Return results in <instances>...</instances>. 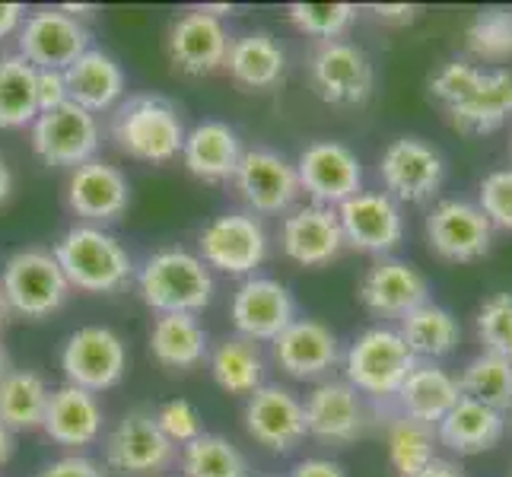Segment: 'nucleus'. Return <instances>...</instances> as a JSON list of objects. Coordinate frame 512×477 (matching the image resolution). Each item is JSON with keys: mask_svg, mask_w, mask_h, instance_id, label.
Here are the masks:
<instances>
[{"mask_svg": "<svg viewBox=\"0 0 512 477\" xmlns=\"http://www.w3.org/2000/svg\"><path fill=\"white\" fill-rule=\"evenodd\" d=\"M23 20H26V7L23 4H0V42L20 32Z\"/></svg>", "mask_w": 512, "mask_h": 477, "instance_id": "obj_49", "label": "nucleus"}, {"mask_svg": "<svg viewBox=\"0 0 512 477\" xmlns=\"http://www.w3.org/2000/svg\"><path fill=\"white\" fill-rule=\"evenodd\" d=\"M417 477H465V474H462V468H458V465H452V462H443V458H436V462L423 468Z\"/></svg>", "mask_w": 512, "mask_h": 477, "instance_id": "obj_50", "label": "nucleus"}, {"mask_svg": "<svg viewBox=\"0 0 512 477\" xmlns=\"http://www.w3.org/2000/svg\"><path fill=\"white\" fill-rule=\"evenodd\" d=\"M35 477H105V471L99 468V462L86 455H64L48 462Z\"/></svg>", "mask_w": 512, "mask_h": 477, "instance_id": "obj_45", "label": "nucleus"}, {"mask_svg": "<svg viewBox=\"0 0 512 477\" xmlns=\"http://www.w3.org/2000/svg\"><path fill=\"white\" fill-rule=\"evenodd\" d=\"M128 344L109 325H83L61 347V369L67 385L86 392H109L128 373Z\"/></svg>", "mask_w": 512, "mask_h": 477, "instance_id": "obj_8", "label": "nucleus"}, {"mask_svg": "<svg viewBox=\"0 0 512 477\" xmlns=\"http://www.w3.org/2000/svg\"><path fill=\"white\" fill-rule=\"evenodd\" d=\"M299 188H303L312 204L341 207L353 194L363 191V166L360 156L338 140H315L296 159Z\"/></svg>", "mask_w": 512, "mask_h": 477, "instance_id": "obj_15", "label": "nucleus"}, {"mask_svg": "<svg viewBox=\"0 0 512 477\" xmlns=\"http://www.w3.org/2000/svg\"><path fill=\"white\" fill-rule=\"evenodd\" d=\"M252 477V474H249ZM255 477H274V474H255Z\"/></svg>", "mask_w": 512, "mask_h": 477, "instance_id": "obj_56", "label": "nucleus"}, {"mask_svg": "<svg viewBox=\"0 0 512 477\" xmlns=\"http://www.w3.org/2000/svg\"><path fill=\"white\" fill-rule=\"evenodd\" d=\"M10 194H13V172L7 166V159L0 156V204H7Z\"/></svg>", "mask_w": 512, "mask_h": 477, "instance_id": "obj_51", "label": "nucleus"}, {"mask_svg": "<svg viewBox=\"0 0 512 477\" xmlns=\"http://www.w3.org/2000/svg\"><path fill=\"white\" fill-rule=\"evenodd\" d=\"M137 296L156 315H198L214 303V271L198 258V252L169 249L153 252L134 271Z\"/></svg>", "mask_w": 512, "mask_h": 477, "instance_id": "obj_2", "label": "nucleus"}, {"mask_svg": "<svg viewBox=\"0 0 512 477\" xmlns=\"http://www.w3.org/2000/svg\"><path fill=\"white\" fill-rule=\"evenodd\" d=\"M401 341L408 344L414 353V360L420 363H433L439 357H449V353L462 341V328H458V318L436 306V303H423L414 312H408L398 322Z\"/></svg>", "mask_w": 512, "mask_h": 477, "instance_id": "obj_33", "label": "nucleus"}, {"mask_svg": "<svg viewBox=\"0 0 512 477\" xmlns=\"http://www.w3.org/2000/svg\"><path fill=\"white\" fill-rule=\"evenodd\" d=\"M35 70L16 51H0V131L32 128L39 118V93H35Z\"/></svg>", "mask_w": 512, "mask_h": 477, "instance_id": "obj_36", "label": "nucleus"}, {"mask_svg": "<svg viewBox=\"0 0 512 477\" xmlns=\"http://www.w3.org/2000/svg\"><path fill=\"white\" fill-rule=\"evenodd\" d=\"M468 48L481 61H506L512 58V10L490 7L481 10L468 26Z\"/></svg>", "mask_w": 512, "mask_h": 477, "instance_id": "obj_40", "label": "nucleus"}, {"mask_svg": "<svg viewBox=\"0 0 512 477\" xmlns=\"http://www.w3.org/2000/svg\"><path fill=\"white\" fill-rule=\"evenodd\" d=\"M229 318L239 338L252 344H271L290 322H296V299L274 277H245L229 299Z\"/></svg>", "mask_w": 512, "mask_h": 477, "instance_id": "obj_16", "label": "nucleus"}, {"mask_svg": "<svg viewBox=\"0 0 512 477\" xmlns=\"http://www.w3.org/2000/svg\"><path fill=\"white\" fill-rule=\"evenodd\" d=\"M379 179L385 194L398 204L433 201L446 182V159L420 137H398L379 159Z\"/></svg>", "mask_w": 512, "mask_h": 477, "instance_id": "obj_12", "label": "nucleus"}, {"mask_svg": "<svg viewBox=\"0 0 512 477\" xmlns=\"http://www.w3.org/2000/svg\"><path fill=\"white\" fill-rule=\"evenodd\" d=\"M427 242L443 261L471 264L490 252L493 226L481 214L478 204L462 198H446L427 214Z\"/></svg>", "mask_w": 512, "mask_h": 477, "instance_id": "obj_19", "label": "nucleus"}, {"mask_svg": "<svg viewBox=\"0 0 512 477\" xmlns=\"http://www.w3.org/2000/svg\"><path fill=\"white\" fill-rule=\"evenodd\" d=\"M462 395L471 401H481L487 408L509 414L512 411V360H503L497 353H478L468 366L462 379H458Z\"/></svg>", "mask_w": 512, "mask_h": 477, "instance_id": "obj_38", "label": "nucleus"}, {"mask_svg": "<svg viewBox=\"0 0 512 477\" xmlns=\"http://www.w3.org/2000/svg\"><path fill=\"white\" fill-rule=\"evenodd\" d=\"M344 233V245L363 255L385 258L395 252L404 239L401 204L388 198L385 191H360L341 207H334Z\"/></svg>", "mask_w": 512, "mask_h": 477, "instance_id": "obj_18", "label": "nucleus"}, {"mask_svg": "<svg viewBox=\"0 0 512 477\" xmlns=\"http://www.w3.org/2000/svg\"><path fill=\"white\" fill-rule=\"evenodd\" d=\"M268 249V229L249 210L220 214L198 233V258L210 271L229 277H252L268 258Z\"/></svg>", "mask_w": 512, "mask_h": 477, "instance_id": "obj_7", "label": "nucleus"}, {"mask_svg": "<svg viewBox=\"0 0 512 477\" xmlns=\"http://www.w3.org/2000/svg\"><path fill=\"white\" fill-rule=\"evenodd\" d=\"M360 303L379 318H401L430 303V284L414 264L379 258L360 280Z\"/></svg>", "mask_w": 512, "mask_h": 477, "instance_id": "obj_25", "label": "nucleus"}, {"mask_svg": "<svg viewBox=\"0 0 512 477\" xmlns=\"http://www.w3.org/2000/svg\"><path fill=\"white\" fill-rule=\"evenodd\" d=\"M229 42L233 39H229L223 20L194 7L169 26L166 51L175 70L188 77H207L214 70H223Z\"/></svg>", "mask_w": 512, "mask_h": 477, "instance_id": "obj_21", "label": "nucleus"}, {"mask_svg": "<svg viewBox=\"0 0 512 477\" xmlns=\"http://www.w3.org/2000/svg\"><path fill=\"white\" fill-rule=\"evenodd\" d=\"M64 201L80 223L105 226L115 223L131 207V182L118 166L96 156L90 163L70 169L64 185Z\"/></svg>", "mask_w": 512, "mask_h": 477, "instance_id": "obj_17", "label": "nucleus"}, {"mask_svg": "<svg viewBox=\"0 0 512 477\" xmlns=\"http://www.w3.org/2000/svg\"><path fill=\"white\" fill-rule=\"evenodd\" d=\"M61 10H64V13H70V16H77V20H80V16L96 13V7H93V4H61Z\"/></svg>", "mask_w": 512, "mask_h": 477, "instance_id": "obj_53", "label": "nucleus"}, {"mask_svg": "<svg viewBox=\"0 0 512 477\" xmlns=\"http://www.w3.org/2000/svg\"><path fill=\"white\" fill-rule=\"evenodd\" d=\"M481 214L490 220L493 229L512 233V169H497L481 182V198H478Z\"/></svg>", "mask_w": 512, "mask_h": 477, "instance_id": "obj_43", "label": "nucleus"}, {"mask_svg": "<svg viewBox=\"0 0 512 477\" xmlns=\"http://www.w3.org/2000/svg\"><path fill=\"white\" fill-rule=\"evenodd\" d=\"M156 417V423H160V430L166 433V439L169 443L179 449V446H188V443H194L201 433H204V423H201V414H198V408H194L191 401H185V398H172V401H166L160 411L153 414Z\"/></svg>", "mask_w": 512, "mask_h": 477, "instance_id": "obj_44", "label": "nucleus"}, {"mask_svg": "<svg viewBox=\"0 0 512 477\" xmlns=\"http://www.w3.org/2000/svg\"><path fill=\"white\" fill-rule=\"evenodd\" d=\"M506 433V414L487 408L481 401L458 398L455 408L439 420L436 439L439 446H446L458 455H478L493 449Z\"/></svg>", "mask_w": 512, "mask_h": 477, "instance_id": "obj_32", "label": "nucleus"}, {"mask_svg": "<svg viewBox=\"0 0 512 477\" xmlns=\"http://www.w3.org/2000/svg\"><path fill=\"white\" fill-rule=\"evenodd\" d=\"M373 13L379 16V23L408 26V23H414L417 7H408V4H379V7H373Z\"/></svg>", "mask_w": 512, "mask_h": 477, "instance_id": "obj_48", "label": "nucleus"}, {"mask_svg": "<svg viewBox=\"0 0 512 477\" xmlns=\"http://www.w3.org/2000/svg\"><path fill=\"white\" fill-rule=\"evenodd\" d=\"M290 23L319 42H338L341 35L357 20V7L353 4H290L287 10Z\"/></svg>", "mask_w": 512, "mask_h": 477, "instance_id": "obj_41", "label": "nucleus"}, {"mask_svg": "<svg viewBox=\"0 0 512 477\" xmlns=\"http://www.w3.org/2000/svg\"><path fill=\"white\" fill-rule=\"evenodd\" d=\"M309 80L319 99L331 105H363L373 96L376 74L369 55L353 42H319L309 58Z\"/></svg>", "mask_w": 512, "mask_h": 477, "instance_id": "obj_14", "label": "nucleus"}, {"mask_svg": "<svg viewBox=\"0 0 512 477\" xmlns=\"http://www.w3.org/2000/svg\"><path fill=\"white\" fill-rule=\"evenodd\" d=\"M185 121L179 109L153 93L128 96L112 115V140L115 147L137 159V163L166 166L182 156L185 147Z\"/></svg>", "mask_w": 512, "mask_h": 477, "instance_id": "obj_4", "label": "nucleus"}, {"mask_svg": "<svg viewBox=\"0 0 512 477\" xmlns=\"http://www.w3.org/2000/svg\"><path fill=\"white\" fill-rule=\"evenodd\" d=\"M90 48V29L61 7L29 13L16 32V55L26 58L35 70H67Z\"/></svg>", "mask_w": 512, "mask_h": 477, "instance_id": "obj_13", "label": "nucleus"}, {"mask_svg": "<svg viewBox=\"0 0 512 477\" xmlns=\"http://www.w3.org/2000/svg\"><path fill=\"white\" fill-rule=\"evenodd\" d=\"M32 153L51 169H77L99 153L102 131L96 115L74 102H64L51 112H39L29 128Z\"/></svg>", "mask_w": 512, "mask_h": 477, "instance_id": "obj_9", "label": "nucleus"}, {"mask_svg": "<svg viewBox=\"0 0 512 477\" xmlns=\"http://www.w3.org/2000/svg\"><path fill=\"white\" fill-rule=\"evenodd\" d=\"M242 423L245 433L268 452H293L306 439L303 398H296L284 385L264 382L255 395L245 398Z\"/></svg>", "mask_w": 512, "mask_h": 477, "instance_id": "obj_20", "label": "nucleus"}, {"mask_svg": "<svg viewBox=\"0 0 512 477\" xmlns=\"http://www.w3.org/2000/svg\"><path fill=\"white\" fill-rule=\"evenodd\" d=\"M10 373V357H7V347L0 344V379H4Z\"/></svg>", "mask_w": 512, "mask_h": 477, "instance_id": "obj_54", "label": "nucleus"}, {"mask_svg": "<svg viewBox=\"0 0 512 477\" xmlns=\"http://www.w3.org/2000/svg\"><path fill=\"white\" fill-rule=\"evenodd\" d=\"M7 318H10V309H7V303H4V296H0V331H4Z\"/></svg>", "mask_w": 512, "mask_h": 477, "instance_id": "obj_55", "label": "nucleus"}, {"mask_svg": "<svg viewBox=\"0 0 512 477\" xmlns=\"http://www.w3.org/2000/svg\"><path fill=\"white\" fill-rule=\"evenodd\" d=\"M102 449L105 468L115 471L118 477H156L179 458V449L166 439L153 411L144 408L121 417L112 433L105 436Z\"/></svg>", "mask_w": 512, "mask_h": 477, "instance_id": "obj_10", "label": "nucleus"}, {"mask_svg": "<svg viewBox=\"0 0 512 477\" xmlns=\"http://www.w3.org/2000/svg\"><path fill=\"white\" fill-rule=\"evenodd\" d=\"M179 477H249V458L220 433H201L194 443L182 446Z\"/></svg>", "mask_w": 512, "mask_h": 477, "instance_id": "obj_37", "label": "nucleus"}, {"mask_svg": "<svg viewBox=\"0 0 512 477\" xmlns=\"http://www.w3.org/2000/svg\"><path fill=\"white\" fill-rule=\"evenodd\" d=\"M147 347L150 357L169 373H188L207 360L210 338L198 315H156L147 334Z\"/></svg>", "mask_w": 512, "mask_h": 477, "instance_id": "obj_30", "label": "nucleus"}, {"mask_svg": "<svg viewBox=\"0 0 512 477\" xmlns=\"http://www.w3.org/2000/svg\"><path fill=\"white\" fill-rule=\"evenodd\" d=\"M430 96L446 105L449 121L465 134H490L512 118V74L449 61L430 77Z\"/></svg>", "mask_w": 512, "mask_h": 477, "instance_id": "obj_1", "label": "nucleus"}, {"mask_svg": "<svg viewBox=\"0 0 512 477\" xmlns=\"http://www.w3.org/2000/svg\"><path fill=\"white\" fill-rule=\"evenodd\" d=\"M55 258L67 284L80 293L112 296L134 280V258L105 226L74 223L55 242Z\"/></svg>", "mask_w": 512, "mask_h": 477, "instance_id": "obj_3", "label": "nucleus"}, {"mask_svg": "<svg viewBox=\"0 0 512 477\" xmlns=\"http://www.w3.org/2000/svg\"><path fill=\"white\" fill-rule=\"evenodd\" d=\"M233 185L242 204L249 207V214H255L258 220L290 214L299 201V194H303L296 166L284 153L268 150V147L242 150Z\"/></svg>", "mask_w": 512, "mask_h": 477, "instance_id": "obj_11", "label": "nucleus"}, {"mask_svg": "<svg viewBox=\"0 0 512 477\" xmlns=\"http://www.w3.org/2000/svg\"><path fill=\"white\" fill-rule=\"evenodd\" d=\"M207 366L214 382L223 388L226 395L249 398L264 385V357L261 347L239 338H223L214 350L207 353Z\"/></svg>", "mask_w": 512, "mask_h": 477, "instance_id": "obj_35", "label": "nucleus"}, {"mask_svg": "<svg viewBox=\"0 0 512 477\" xmlns=\"http://www.w3.org/2000/svg\"><path fill=\"white\" fill-rule=\"evenodd\" d=\"M13 449H16V443H13V433L0 423V468H4L10 458H13Z\"/></svg>", "mask_w": 512, "mask_h": 477, "instance_id": "obj_52", "label": "nucleus"}, {"mask_svg": "<svg viewBox=\"0 0 512 477\" xmlns=\"http://www.w3.org/2000/svg\"><path fill=\"white\" fill-rule=\"evenodd\" d=\"M242 159V140L239 131L226 121H201L185 134L182 147V166L188 175L207 185L233 182L236 166Z\"/></svg>", "mask_w": 512, "mask_h": 477, "instance_id": "obj_26", "label": "nucleus"}, {"mask_svg": "<svg viewBox=\"0 0 512 477\" xmlns=\"http://www.w3.org/2000/svg\"><path fill=\"white\" fill-rule=\"evenodd\" d=\"M223 70L249 93H268L287 74V51L271 32H245L229 42Z\"/></svg>", "mask_w": 512, "mask_h": 477, "instance_id": "obj_29", "label": "nucleus"}, {"mask_svg": "<svg viewBox=\"0 0 512 477\" xmlns=\"http://www.w3.org/2000/svg\"><path fill=\"white\" fill-rule=\"evenodd\" d=\"M274 363L293 379H325L341 363V344L319 318H296L271 341Z\"/></svg>", "mask_w": 512, "mask_h": 477, "instance_id": "obj_24", "label": "nucleus"}, {"mask_svg": "<svg viewBox=\"0 0 512 477\" xmlns=\"http://www.w3.org/2000/svg\"><path fill=\"white\" fill-rule=\"evenodd\" d=\"M474 325L487 353L512 360V293H493L484 299Z\"/></svg>", "mask_w": 512, "mask_h": 477, "instance_id": "obj_42", "label": "nucleus"}, {"mask_svg": "<svg viewBox=\"0 0 512 477\" xmlns=\"http://www.w3.org/2000/svg\"><path fill=\"white\" fill-rule=\"evenodd\" d=\"M64 83H67V99L90 115L115 109L128 90L125 70H121V64L102 48L83 51V55L64 70Z\"/></svg>", "mask_w": 512, "mask_h": 477, "instance_id": "obj_28", "label": "nucleus"}, {"mask_svg": "<svg viewBox=\"0 0 512 477\" xmlns=\"http://www.w3.org/2000/svg\"><path fill=\"white\" fill-rule=\"evenodd\" d=\"M51 388L35 369H10L0 379V423L10 433L42 430Z\"/></svg>", "mask_w": 512, "mask_h": 477, "instance_id": "obj_34", "label": "nucleus"}, {"mask_svg": "<svg viewBox=\"0 0 512 477\" xmlns=\"http://www.w3.org/2000/svg\"><path fill=\"white\" fill-rule=\"evenodd\" d=\"M70 293L74 287L67 284L55 252L42 249V245L13 252L0 268V296H4L10 315L29 318V322H42L64 309Z\"/></svg>", "mask_w": 512, "mask_h": 477, "instance_id": "obj_5", "label": "nucleus"}, {"mask_svg": "<svg viewBox=\"0 0 512 477\" xmlns=\"http://www.w3.org/2000/svg\"><path fill=\"white\" fill-rule=\"evenodd\" d=\"M395 398H398L401 417L427 423V427L436 430L439 420H443L458 404V398H462V388H458V379L446 373L443 366L417 360V366L411 369V376L404 379Z\"/></svg>", "mask_w": 512, "mask_h": 477, "instance_id": "obj_31", "label": "nucleus"}, {"mask_svg": "<svg viewBox=\"0 0 512 477\" xmlns=\"http://www.w3.org/2000/svg\"><path fill=\"white\" fill-rule=\"evenodd\" d=\"M344 382L369 398H395L417 366L414 353L401 341L398 328H366L344 353Z\"/></svg>", "mask_w": 512, "mask_h": 477, "instance_id": "obj_6", "label": "nucleus"}, {"mask_svg": "<svg viewBox=\"0 0 512 477\" xmlns=\"http://www.w3.org/2000/svg\"><path fill=\"white\" fill-rule=\"evenodd\" d=\"M280 249L293 264L303 268H325L338 258L347 245L334 207L322 204H296L280 223Z\"/></svg>", "mask_w": 512, "mask_h": 477, "instance_id": "obj_22", "label": "nucleus"}, {"mask_svg": "<svg viewBox=\"0 0 512 477\" xmlns=\"http://www.w3.org/2000/svg\"><path fill=\"white\" fill-rule=\"evenodd\" d=\"M102 404L93 392L77 385H61L48 398V411L42 420V430L51 443L64 449H83L93 446L102 436Z\"/></svg>", "mask_w": 512, "mask_h": 477, "instance_id": "obj_27", "label": "nucleus"}, {"mask_svg": "<svg viewBox=\"0 0 512 477\" xmlns=\"http://www.w3.org/2000/svg\"><path fill=\"white\" fill-rule=\"evenodd\" d=\"M290 477H347V471L331 458H306L293 468Z\"/></svg>", "mask_w": 512, "mask_h": 477, "instance_id": "obj_47", "label": "nucleus"}, {"mask_svg": "<svg viewBox=\"0 0 512 477\" xmlns=\"http://www.w3.org/2000/svg\"><path fill=\"white\" fill-rule=\"evenodd\" d=\"M306 436L331 446H347L366 430V408L360 392L344 379H322L303 401Z\"/></svg>", "mask_w": 512, "mask_h": 477, "instance_id": "obj_23", "label": "nucleus"}, {"mask_svg": "<svg viewBox=\"0 0 512 477\" xmlns=\"http://www.w3.org/2000/svg\"><path fill=\"white\" fill-rule=\"evenodd\" d=\"M35 93H39V112H51V109H58V105L70 102L64 70H39V77H35Z\"/></svg>", "mask_w": 512, "mask_h": 477, "instance_id": "obj_46", "label": "nucleus"}, {"mask_svg": "<svg viewBox=\"0 0 512 477\" xmlns=\"http://www.w3.org/2000/svg\"><path fill=\"white\" fill-rule=\"evenodd\" d=\"M436 430L427 423H417L408 417H398L388 427V462H392L398 477H417L427 465L436 462Z\"/></svg>", "mask_w": 512, "mask_h": 477, "instance_id": "obj_39", "label": "nucleus"}]
</instances>
